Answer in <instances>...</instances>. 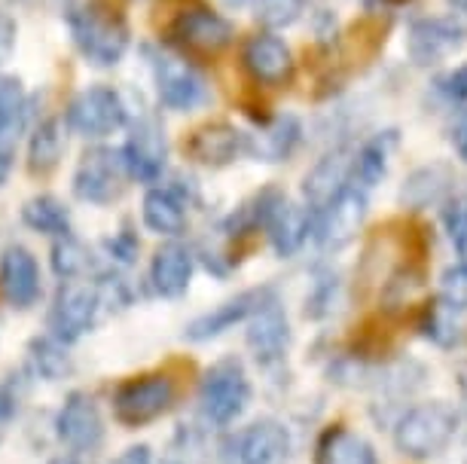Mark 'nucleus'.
<instances>
[{
	"label": "nucleus",
	"instance_id": "1",
	"mask_svg": "<svg viewBox=\"0 0 467 464\" xmlns=\"http://www.w3.org/2000/svg\"><path fill=\"white\" fill-rule=\"evenodd\" d=\"M70 37L80 56L95 67L119 65L129 49V28L119 15H113L99 6H77L67 15Z\"/></svg>",
	"mask_w": 467,
	"mask_h": 464
},
{
	"label": "nucleus",
	"instance_id": "2",
	"mask_svg": "<svg viewBox=\"0 0 467 464\" xmlns=\"http://www.w3.org/2000/svg\"><path fill=\"white\" fill-rule=\"evenodd\" d=\"M458 431V413L452 407L440 404H419L400 416L398 428H394V446L407 459H434L452 443Z\"/></svg>",
	"mask_w": 467,
	"mask_h": 464
},
{
	"label": "nucleus",
	"instance_id": "3",
	"mask_svg": "<svg viewBox=\"0 0 467 464\" xmlns=\"http://www.w3.org/2000/svg\"><path fill=\"white\" fill-rule=\"evenodd\" d=\"M251 404V382L239 357L211 364L199 382V409L208 425H233Z\"/></svg>",
	"mask_w": 467,
	"mask_h": 464
},
{
	"label": "nucleus",
	"instance_id": "4",
	"mask_svg": "<svg viewBox=\"0 0 467 464\" xmlns=\"http://www.w3.org/2000/svg\"><path fill=\"white\" fill-rule=\"evenodd\" d=\"M104 309L99 284H77L65 282L58 287L56 300L49 305L47 314V330L49 336H56L58 343H77L99 324V314Z\"/></svg>",
	"mask_w": 467,
	"mask_h": 464
},
{
	"label": "nucleus",
	"instance_id": "5",
	"mask_svg": "<svg viewBox=\"0 0 467 464\" xmlns=\"http://www.w3.org/2000/svg\"><path fill=\"white\" fill-rule=\"evenodd\" d=\"M174 404V382L165 373L138 376L113 391V416L126 428H144L169 413Z\"/></svg>",
	"mask_w": 467,
	"mask_h": 464
},
{
	"label": "nucleus",
	"instance_id": "6",
	"mask_svg": "<svg viewBox=\"0 0 467 464\" xmlns=\"http://www.w3.org/2000/svg\"><path fill=\"white\" fill-rule=\"evenodd\" d=\"M131 178L122 150L110 147H95L80 160L74 171V192L77 199L92 205H110L126 192V180Z\"/></svg>",
	"mask_w": 467,
	"mask_h": 464
},
{
	"label": "nucleus",
	"instance_id": "7",
	"mask_svg": "<svg viewBox=\"0 0 467 464\" xmlns=\"http://www.w3.org/2000/svg\"><path fill=\"white\" fill-rule=\"evenodd\" d=\"M129 113L119 92L110 86H89L67 104L65 122L70 131L83 138H108L126 126Z\"/></svg>",
	"mask_w": 467,
	"mask_h": 464
},
{
	"label": "nucleus",
	"instance_id": "8",
	"mask_svg": "<svg viewBox=\"0 0 467 464\" xmlns=\"http://www.w3.org/2000/svg\"><path fill=\"white\" fill-rule=\"evenodd\" d=\"M169 37L174 46L192 56H214V52L226 49L233 40V25L223 15L208 10V6H190L178 19L171 22Z\"/></svg>",
	"mask_w": 467,
	"mask_h": 464
},
{
	"label": "nucleus",
	"instance_id": "9",
	"mask_svg": "<svg viewBox=\"0 0 467 464\" xmlns=\"http://www.w3.org/2000/svg\"><path fill=\"white\" fill-rule=\"evenodd\" d=\"M56 434L70 452H95L104 440V418L86 391H70L56 416Z\"/></svg>",
	"mask_w": 467,
	"mask_h": 464
},
{
	"label": "nucleus",
	"instance_id": "10",
	"mask_svg": "<svg viewBox=\"0 0 467 464\" xmlns=\"http://www.w3.org/2000/svg\"><path fill=\"white\" fill-rule=\"evenodd\" d=\"M269 300H275V291H272V287H254V291H244L239 296H233V300L220 303L217 309L192 318L187 327H183V339H190V343H211V339L223 336L226 330H233L235 324L251 321Z\"/></svg>",
	"mask_w": 467,
	"mask_h": 464
},
{
	"label": "nucleus",
	"instance_id": "11",
	"mask_svg": "<svg viewBox=\"0 0 467 464\" xmlns=\"http://www.w3.org/2000/svg\"><path fill=\"white\" fill-rule=\"evenodd\" d=\"M147 56H150V67H153L156 89H160V101L165 108L187 113L208 101V86L192 67H187L183 61L165 58L153 49H147Z\"/></svg>",
	"mask_w": 467,
	"mask_h": 464
},
{
	"label": "nucleus",
	"instance_id": "12",
	"mask_svg": "<svg viewBox=\"0 0 467 464\" xmlns=\"http://www.w3.org/2000/svg\"><path fill=\"white\" fill-rule=\"evenodd\" d=\"M315 239L321 248L337 251L360 232V226L367 221V192L358 187H348L339 199L324 208L321 214H315Z\"/></svg>",
	"mask_w": 467,
	"mask_h": 464
},
{
	"label": "nucleus",
	"instance_id": "13",
	"mask_svg": "<svg viewBox=\"0 0 467 464\" xmlns=\"http://www.w3.org/2000/svg\"><path fill=\"white\" fill-rule=\"evenodd\" d=\"M467 40V25L458 22L455 15H434V19H419L410 28L407 49L410 58L416 65L428 67L452 56L455 49H462Z\"/></svg>",
	"mask_w": 467,
	"mask_h": 464
},
{
	"label": "nucleus",
	"instance_id": "14",
	"mask_svg": "<svg viewBox=\"0 0 467 464\" xmlns=\"http://www.w3.org/2000/svg\"><path fill=\"white\" fill-rule=\"evenodd\" d=\"M122 156H126L131 180H140V183L160 180L165 171V162H169V141H165V131L160 122L156 119L135 122L126 147H122Z\"/></svg>",
	"mask_w": 467,
	"mask_h": 464
},
{
	"label": "nucleus",
	"instance_id": "15",
	"mask_svg": "<svg viewBox=\"0 0 467 464\" xmlns=\"http://www.w3.org/2000/svg\"><path fill=\"white\" fill-rule=\"evenodd\" d=\"M229 446L235 464H287L290 459V434L275 418L248 425Z\"/></svg>",
	"mask_w": 467,
	"mask_h": 464
},
{
	"label": "nucleus",
	"instance_id": "16",
	"mask_svg": "<svg viewBox=\"0 0 467 464\" xmlns=\"http://www.w3.org/2000/svg\"><path fill=\"white\" fill-rule=\"evenodd\" d=\"M0 294L13 309H31L40 300V266L22 244H10L0 253Z\"/></svg>",
	"mask_w": 467,
	"mask_h": 464
},
{
	"label": "nucleus",
	"instance_id": "17",
	"mask_svg": "<svg viewBox=\"0 0 467 464\" xmlns=\"http://www.w3.org/2000/svg\"><path fill=\"white\" fill-rule=\"evenodd\" d=\"M351 174H355V153L337 150L315 165L303 180V196L312 214H321L333 199L351 187Z\"/></svg>",
	"mask_w": 467,
	"mask_h": 464
},
{
	"label": "nucleus",
	"instance_id": "18",
	"mask_svg": "<svg viewBox=\"0 0 467 464\" xmlns=\"http://www.w3.org/2000/svg\"><path fill=\"white\" fill-rule=\"evenodd\" d=\"M308 214L312 211L287 202L285 192H272V202L266 208V217H263V230H266L269 244L275 248L278 257H290V253L303 248V242L312 232V217Z\"/></svg>",
	"mask_w": 467,
	"mask_h": 464
},
{
	"label": "nucleus",
	"instance_id": "19",
	"mask_svg": "<svg viewBox=\"0 0 467 464\" xmlns=\"http://www.w3.org/2000/svg\"><path fill=\"white\" fill-rule=\"evenodd\" d=\"M287 345H290V324H287L285 305L278 300H269L248 321V348L254 352V361L260 366H272V364L285 361Z\"/></svg>",
	"mask_w": 467,
	"mask_h": 464
},
{
	"label": "nucleus",
	"instance_id": "20",
	"mask_svg": "<svg viewBox=\"0 0 467 464\" xmlns=\"http://www.w3.org/2000/svg\"><path fill=\"white\" fill-rule=\"evenodd\" d=\"M190 160L199 165H211V169H223V165L235 162L242 153H248V135H242L229 122H208V126L196 129L187 141Z\"/></svg>",
	"mask_w": 467,
	"mask_h": 464
},
{
	"label": "nucleus",
	"instance_id": "21",
	"mask_svg": "<svg viewBox=\"0 0 467 464\" xmlns=\"http://www.w3.org/2000/svg\"><path fill=\"white\" fill-rule=\"evenodd\" d=\"M242 65L260 86H285L294 74V56L285 46V40L272 34H257L244 43Z\"/></svg>",
	"mask_w": 467,
	"mask_h": 464
},
{
	"label": "nucleus",
	"instance_id": "22",
	"mask_svg": "<svg viewBox=\"0 0 467 464\" xmlns=\"http://www.w3.org/2000/svg\"><path fill=\"white\" fill-rule=\"evenodd\" d=\"M192 269H196V257L187 244L169 242L153 253L150 263V284L153 291L165 296V300H178L187 294V287L192 282Z\"/></svg>",
	"mask_w": 467,
	"mask_h": 464
},
{
	"label": "nucleus",
	"instance_id": "23",
	"mask_svg": "<svg viewBox=\"0 0 467 464\" xmlns=\"http://www.w3.org/2000/svg\"><path fill=\"white\" fill-rule=\"evenodd\" d=\"M140 214H144L147 230L174 239L187 226V196H183L181 187H153L144 196V211Z\"/></svg>",
	"mask_w": 467,
	"mask_h": 464
},
{
	"label": "nucleus",
	"instance_id": "24",
	"mask_svg": "<svg viewBox=\"0 0 467 464\" xmlns=\"http://www.w3.org/2000/svg\"><path fill=\"white\" fill-rule=\"evenodd\" d=\"M299 138H303V126L294 117H278L266 122L257 135H248V153L257 156L263 162H285L290 153L296 150Z\"/></svg>",
	"mask_w": 467,
	"mask_h": 464
},
{
	"label": "nucleus",
	"instance_id": "25",
	"mask_svg": "<svg viewBox=\"0 0 467 464\" xmlns=\"http://www.w3.org/2000/svg\"><path fill=\"white\" fill-rule=\"evenodd\" d=\"M452 190H455V180L446 165H425V169L412 171V178L407 180V187H403L400 199L410 208H428V205L446 202V199L452 196Z\"/></svg>",
	"mask_w": 467,
	"mask_h": 464
},
{
	"label": "nucleus",
	"instance_id": "26",
	"mask_svg": "<svg viewBox=\"0 0 467 464\" xmlns=\"http://www.w3.org/2000/svg\"><path fill=\"white\" fill-rule=\"evenodd\" d=\"M61 156H65V122L49 117L40 122L28 141V171L43 178V174L58 169Z\"/></svg>",
	"mask_w": 467,
	"mask_h": 464
},
{
	"label": "nucleus",
	"instance_id": "27",
	"mask_svg": "<svg viewBox=\"0 0 467 464\" xmlns=\"http://www.w3.org/2000/svg\"><path fill=\"white\" fill-rule=\"evenodd\" d=\"M398 144L394 131H385V135H376L373 141H367L360 150L355 153V174H351V187L369 192L379 180L388 174V160H391V150Z\"/></svg>",
	"mask_w": 467,
	"mask_h": 464
},
{
	"label": "nucleus",
	"instance_id": "28",
	"mask_svg": "<svg viewBox=\"0 0 467 464\" xmlns=\"http://www.w3.org/2000/svg\"><path fill=\"white\" fill-rule=\"evenodd\" d=\"M318 459L321 464H379L373 446H369L364 437L346 431V428H337V431L324 434Z\"/></svg>",
	"mask_w": 467,
	"mask_h": 464
},
{
	"label": "nucleus",
	"instance_id": "29",
	"mask_svg": "<svg viewBox=\"0 0 467 464\" xmlns=\"http://www.w3.org/2000/svg\"><path fill=\"white\" fill-rule=\"evenodd\" d=\"M28 361L34 366V376L47 382H58L74 370L70 364V355H67V345L58 343L56 336H34L28 343Z\"/></svg>",
	"mask_w": 467,
	"mask_h": 464
},
{
	"label": "nucleus",
	"instance_id": "30",
	"mask_svg": "<svg viewBox=\"0 0 467 464\" xmlns=\"http://www.w3.org/2000/svg\"><path fill=\"white\" fill-rule=\"evenodd\" d=\"M22 221H25V226H31L34 232L58 235V239L70 235V214L56 196L28 199V202L22 205Z\"/></svg>",
	"mask_w": 467,
	"mask_h": 464
},
{
	"label": "nucleus",
	"instance_id": "31",
	"mask_svg": "<svg viewBox=\"0 0 467 464\" xmlns=\"http://www.w3.org/2000/svg\"><path fill=\"white\" fill-rule=\"evenodd\" d=\"M28 117V95L22 80L16 77H0V138L16 135Z\"/></svg>",
	"mask_w": 467,
	"mask_h": 464
},
{
	"label": "nucleus",
	"instance_id": "32",
	"mask_svg": "<svg viewBox=\"0 0 467 464\" xmlns=\"http://www.w3.org/2000/svg\"><path fill=\"white\" fill-rule=\"evenodd\" d=\"M86 269H89V251L77 239L65 235V239H58L52 244V273H56L61 282H74Z\"/></svg>",
	"mask_w": 467,
	"mask_h": 464
},
{
	"label": "nucleus",
	"instance_id": "33",
	"mask_svg": "<svg viewBox=\"0 0 467 464\" xmlns=\"http://www.w3.org/2000/svg\"><path fill=\"white\" fill-rule=\"evenodd\" d=\"M428 339H434L437 345H455L458 336H462V324H458V309H452L449 303L440 300L437 305H431L425 314V324H421Z\"/></svg>",
	"mask_w": 467,
	"mask_h": 464
},
{
	"label": "nucleus",
	"instance_id": "34",
	"mask_svg": "<svg viewBox=\"0 0 467 464\" xmlns=\"http://www.w3.org/2000/svg\"><path fill=\"white\" fill-rule=\"evenodd\" d=\"M257 19L269 28H287L306 10V0H254Z\"/></svg>",
	"mask_w": 467,
	"mask_h": 464
},
{
	"label": "nucleus",
	"instance_id": "35",
	"mask_svg": "<svg viewBox=\"0 0 467 464\" xmlns=\"http://www.w3.org/2000/svg\"><path fill=\"white\" fill-rule=\"evenodd\" d=\"M449 239H452L458 248L467 251V183L452 190V196L446 199V211H443Z\"/></svg>",
	"mask_w": 467,
	"mask_h": 464
},
{
	"label": "nucleus",
	"instance_id": "36",
	"mask_svg": "<svg viewBox=\"0 0 467 464\" xmlns=\"http://www.w3.org/2000/svg\"><path fill=\"white\" fill-rule=\"evenodd\" d=\"M440 300L449 303L458 312L467 309V263L443 273V278H440Z\"/></svg>",
	"mask_w": 467,
	"mask_h": 464
},
{
	"label": "nucleus",
	"instance_id": "37",
	"mask_svg": "<svg viewBox=\"0 0 467 464\" xmlns=\"http://www.w3.org/2000/svg\"><path fill=\"white\" fill-rule=\"evenodd\" d=\"M437 92L446 95L449 101H467V65L455 67L443 77H437Z\"/></svg>",
	"mask_w": 467,
	"mask_h": 464
},
{
	"label": "nucleus",
	"instance_id": "38",
	"mask_svg": "<svg viewBox=\"0 0 467 464\" xmlns=\"http://www.w3.org/2000/svg\"><path fill=\"white\" fill-rule=\"evenodd\" d=\"M104 248H108L110 260H117V263H122V266H129V263H135L140 244H138V239L131 232H119V235H113V239L104 242Z\"/></svg>",
	"mask_w": 467,
	"mask_h": 464
},
{
	"label": "nucleus",
	"instance_id": "39",
	"mask_svg": "<svg viewBox=\"0 0 467 464\" xmlns=\"http://www.w3.org/2000/svg\"><path fill=\"white\" fill-rule=\"evenodd\" d=\"M16 34H19L16 31V22L6 13H0V65L10 61L13 49H16Z\"/></svg>",
	"mask_w": 467,
	"mask_h": 464
},
{
	"label": "nucleus",
	"instance_id": "40",
	"mask_svg": "<svg viewBox=\"0 0 467 464\" xmlns=\"http://www.w3.org/2000/svg\"><path fill=\"white\" fill-rule=\"evenodd\" d=\"M113 464H153V455H150V446L140 443V446H129Z\"/></svg>",
	"mask_w": 467,
	"mask_h": 464
},
{
	"label": "nucleus",
	"instance_id": "41",
	"mask_svg": "<svg viewBox=\"0 0 467 464\" xmlns=\"http://www.w3.org/2000/svg\"><path fill=\"white\" fill-rule=\"evenodd\" d=\"M13 416H16V397H13V391H6L4 385H0V431L10 425Z\"/></svg>",
	"mask_w": 467,
	"mask_h": 464
},
{
	"label": "nucleus",
	"instance_id": "42",
	"mask_svg": "<svg viewBox=\"0 0 467 464\" xmlns=\"http://www.w3.org/2000/svg\"><path fill=\"white\" fill-rule=\"evenodd\" d=\"M452 147H455V153L467 162V117H462V119L455 122V129H452Z\"/></svg>",
	"mask_w": 467,
	"mask_h": 464
},
{
	"label": "nucleus",
	"instance_id": "43",
	"mask_svg": "<svg viewBox=\"0 0 467 464\" xmlns=\"http://www.w3.org/2000/svg\"><path fill=\"white\" fill-rule=\"evenodd\" d=\"M10 171H13V153L0 150V187L6 183V178H10Z\"/></svg>",
	"mask_w": 467,
	"mask_h": 464
},
{
	"label": "nucleus",
	"instance_id": "44",
	"mask_svg": "<svg viewBox=\"0 0 467 464\" xmlns=\"http://www.w3.org/2000/svg\"><path fill=\"white\" fill-rule=\"evenodd\" d=\"M49 464H80V455H77V452H67V455H58V459H52Z\"/></svg>",
	"mask_w": 467,
	"mask_h": 464
},
{
	"label": "nucleus",
	"instance_id": "45",
	"mask_svg": "<svg viewBox=\"0 0 467 464\" xmlns=\"http://www.w3.org/2000/svg\"><path fill=\"white\" fill-rule=\"evenodd\" d=\"M449 4L455 6V10H462V13H467V0H449Z\"/></svg>",
	"mask_w": 467,
	"mask_h": 464
},
{
	"label": "nucleus",
	"instance_id": "46",
	"mask_svg": "<svg viewBox=\"0 0 467 464\" xmlns=\"http://www.w3.org/2000/svg\"><path fill=\"white\" fill-rule=\"evenodd\" d=\"M226 4H233V6H242V4H248V0H226Z\"/></svg>",
	"mask_w": 467,
	"mask_h": 464
},
{
	"label": "nucleus",
	"instance_id": "47",
	"mask_svg": "<svg viewBox=\"0 0 467 464\" xmlns=\"http://www.w3.org/2000/svg\"><path fill=\"white\" fill-rule=\"evenodd\" d=\"M388 4H407V0H388Z\"/></svg>",
	"mask_w": 467,
	"mask_h": 464
},
{
	"label": "nucleus",
	"instance_id": "48",
	"mask_svg": "<svg viewBox=\"0 0 467 464\" xmlns=\"http://www.w3.org/2000/svg\"><path fill=\"white\" fill-rule=\"evenodd\" d=\"M165 464H187V461H165Z\"/></svg>",
	"mask_w": 467,
	"mask_h": 464
},
{
	"label": "nucleus",
	"instance_id": "49",
	"mask_svg": "<svg viewBox=\"0 0 467 464\" xmlns=\"http://www.w3.org/2000/svg\"><path fill=\"white\" fill-rule=\"evenodd\" d=\"M464 391H467V379H464Z\"/></svg>",
	"mask_w": 467,
	"mask_h": 464
}]
</instances>
